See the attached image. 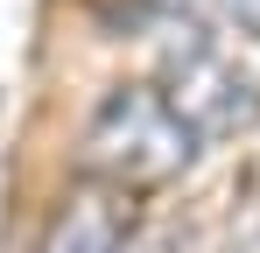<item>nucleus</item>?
<instances>
[{
    "label": "nucleus",
    "instance_id": "nucleus-1",
    "mask_svg": "<svg viewBox=\"0 0 260 253\" xmlns=\"http://www.w3.org/2000/svg\"><path fill=\"white\" fill-rule=\"evenodd\" d=\"M197 134L183 126L162 84H120L99 99V113L85 120V169L106 190H162L197 162Z\"/></svg>",
    "mask_w": 260,
    "mask_h": 253
},
{
    "label": "nucleus",
    "instance_id": "nucleus-2",
    "mask_svg": "<svg viewBox=\"0 0 260 253\" xmlns=\"http://www.w3.org/2000/svg\"><path fill=\"white\" fill-rule=\"evenodd\" d=\"M162 91H169V106L183 113V126L197 141H232V134L260 126V84L246 78V64H232L211 42L176 49L169 71H162Z\"/></svg>",
    "mask_w": 260,
    "mask_h": 253
},
{
    "label": "nucleus",
    "instance_id": "nucleus-3",
    "mask_svg": "<svg viewBox=\"0 0 260 253\" xmlns=\"http://www.w3.org/2000/svg\"><path fill=\"white\" fill-rule=\"evenodd\" d=\"M120 246H127V204L106 183H85L36 239V253H120Z\"/></svg>",
    "mask_w": 260,
    "mask_h": 253
},
{
    "label": "nucleus",
    "instance_id": "nucleus-4",
    "mask_svg": "<svg viewBox=\"0 0 260 253\" xmlns=\"http://www.w3.org/2000/svg\"><path fill=\"white\" fill-rule=\"evenodd\" d=\"M218 7H225V21H232L239 36H253V42H260V0H218Z\"/></svg>",
    "mask_w": 260,
    "mask_h": 253
}]
</instances>
